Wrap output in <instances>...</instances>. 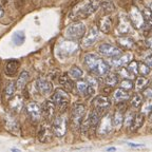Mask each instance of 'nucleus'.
Listing matches in <instances>:
<instances>
[{
    "mask_svg": "<svg viewBox=\"0 0 152 152\" xmlns=\"http://www.w3.org/2000/svg\"><path fill=\"white\" fill-rule=\"evenodd\" d=\"M147 64L150 66V68H152V56H150L147 58Z\"/></svg>",
    "mask_w": 152,
    "mask_h": 152,
    "instance_id": "nucleus-47",
    "label": "nucleus"
},
{
    "mask_svg": "<svg viewBox=\"0 0 152 152\" xmlns=\"http://www.w3.org/2000/svg\"><path fill=\"white\" fill-rule=\"evenodd\" d=\"M18 66H19V61L17 60H11L5 66V69L4 72L7 76H13L16 74L17 70H18Z\"/></svg>",
    "mask_w": 152,
    "mask_h": 152,
    "instance_id": "nucleus-27",
    "label": "nucleus"
},
{
    "mask_svg": "<svg viewBox=\"0 0 152 152\" xmlns=\"http://www.w3.org/2000/svg\"><path fill=\"white\" fill-rule=\"evenodd\" d=\"M26 113L33 121H38L42 116V109L36 102H30L26 106Z\"/></svg>",
    "mask_w": 152,
    "mask_h": 152,
    "instance_id": "nucleus-12",
    "label": "nucleus"
},
{
    "mask_svg": "<svg viewBox=\"0 0 152 152\" xmlns=\"http://www.w3.org/2000/svg\"><path fill=\"white\" fill-rule=\"evenodd\" d=\"M69 76L71 77L72 79H74V80H79V79L83 78V70L80 69V68H78V66H72L71 69H70L69 71Z\"/></svg>",
    "mask_w": 152,
    "mask_h": 152,
    "instance_id": "nucleus-29",
    "label": "nucleus"
},
{
    "mask_svg": "<svg viewBox=\"0 0 152 152\" xmlns=\"http://www.w3.org/2000/svg\"><path fill=\"white\" fill-rule=\"evenodd\" d=\"M102 9H104V12H112V11L114 10V7L111 2H104L102 4Z\"/></svg>",
    "mask_w": 152,
    "mask_h": 152,
    "instance_id": "nucleus-43",
    "label": "nucleus"
},
{
    "mask_svg": "<svg viewBox=\"0 0 152 152\" xmlns=\"http://www.w3.org/2000/svg\"><path fill=\"white\" fill-rule=\"evenodd\" d=\"M144 18H145V24L147 26H150L152 28V13L149 10H145L144 11Z\"/></svg>",
    "mask_w": 152,
    "mask_h": 152,
    "instance_id": "nucleus-39",
    "label": "nucleus"
},
{
    "mask_svg": "<svg viewBox=\"0 0 152 152\" xmlns=\"http://www.w3.org/2000/svg\"><path fill=\"white\" fill-rule=\"evenodd\" d=\"M93 107L95 110H97L102 113V111H106L107 109H109L110 106H111V102L107 96H104V95H98L93 99Z\"/></svg>",
    "mask_w": 152,
    "mask_h": 152,
    "instance_id": "nucleus-11",
    "label": "nucleus"
},
{
    "mask_svg": "<svg viewBox=\"0 0 152 152\" xmlns=\"http://www.w3.org/2000/svg\"><path fill=\"white\" fill-rule=\"evenodd\" d=\"M59 83L61 85V87L68 92H72L74 89V83L73 79L69 76V74H64L59 77Z\"/></svg>",
    "mask_w": 152,
    "mask_h": 152,
    "instance_id": "nucleus-24",
    "label": "nucleus"
},
{
    "mask_svg": "<svg viewBox=\"0 0 152 152\" xmlns=\"http://www.w3.org/2000/svg\"><path fill=\"white\" fill-rule=\"evenodd\" d=\"M83 64L89 71L99 77H104L109 73L110 66L108 64V62H106L96 54H93V53L86 54L83 58Z\"/></svg>",
    "mask_w": 152,
    "mask_h": 152,
    "instance_id": "nucleus-1",
    "label": "nucleus"
},
{
    "mask_svg": "<svg viewBox=\"0 0 152 152\" xmlns=\"http://www.w3.org/2000/svg\"><path fill=\"white\" fill-rule=\"evenodd\" d=\"M36 88H37L38 92H40L42 95H49L51 94L53 90V86L50 81H48L45 78H38L36 80Z\"/></svg>",
    "mask_w": 152,
    "mask_h": 152,
    "instance_id": "nucleus-17",
    "label": "nucleus"
},
{
    "mask_svg": "<svg viewBox=\"0 0 152 152\" xmlns=\"http://www.w3.org/2000/svg\"><path fill=\"white\" fill-rule=\"evenodd\" d=\"M129 19L131 23L135 28H142L145 26V18H144V13H142L136 7H132L129 12Z\"/></svg>",
    "mask_w": 152,
    "mask_h": 152,
    "instance_id": "nucleus-7",
    "label": "nucleus"
},
{
    "mask_svg": "<svg viewBox=\"0 0 152 152\" xmlns=\"http://www.w3.org/2000/svg\"><path fill=\"white\" fill-rule=\"evenodd\" d=\"M53 133L57 137H62L66 134V128H68V119L66 116L64 114H60L58 116H56L53 121L52 124Z\"/></svg>",
    "mask_w": 152,
    "mask_h": 152,
    "instance_id": "nucleus-6",
    "label": "nucleus"
},
{
    "mask_svg": "<svg viewBox=\"0 0 152 152\" xmlns=\"http://www.w3.org/2000/svg\"><path fill=\"white\" fill-rule=\"evenodd\" d=\"M108 151H114V150H116V149H115V148H114V147H111V148H108Z\"/></svg>",
    "mask_w": 152,
    "mask_h": 152,
    "instance_id": "nucleus-50",
    "label": "nucleus"
},
{
    "mask_svg": "<svg viewBox=\"0 0 152 152\" xmlns=\"http://www.w3.org/2000/svg\"><path fill=\"white\" fill-rule=\"evenodd\" d=\"M144 121H145V115H144V114L142 113L135 114V116H134V118H133V121L130 126L131 131H132V132L137 131L138 129L144 125Z\"/></svg>",
    "mask_w": 152,
    "mask_h": 152,
    "instance_id": "nucleus-25",
    "label": "nucleus"
},
{
    "mask_svg": "<svg viewBox=\"0 0 152 152\" xmlns=\"http://www.w3.org/2000/svg\"><path fill=\"white\" fill-rule=\"evenodd\" d=\"M142 102H144V95L140 94V93H135L133 95V97L131 98V106L134 109H138L142 104Z\"/></svg>",
    "mask_w": 152,
    "mask_h": 152,
    "instance_id": "nucleus-31",
    "label": "nucleus"
},
{
    "mask_svg": "<svg viewBox=\"0 0 152 152\" xmlns=\"http://www.w3.org/2000/svg\"><path fill=\"white\" fill-rule=\"evenodd\" d=\"M88 88H89V83L87 80H80V79H79V80L77 81V83H76V89H77V91H78L80 94H86Z\"/></svg>",
    "mask_w": 152,
    "mask_h": 152,
    "instance_id": "nucleus-35",
    "label": "nucleus"
},
{
    "mask_svg": "<svg viewBox=\"0 0 152 152\" xmlns=\"http://www.w3.org/2000/svg\"><path fill=\"white\" fill-rule=\"evenodd\" d=\"M134 116H135V114L133 113V112H128V113L126 114L125 119H124V125L126 126V128H130V126H131V124H132Z\"/></svg>",
    "mask_w": 152,
    "mask_h": 152,
    "instance_id": "nucleus-40",
    "label": "nucleus"
},
{
    "mask_svg": "<svg viewBox=\"0 0 152 152\" xmlns=\"http://www.w3.org/2000/svg\"><path fill=\"white\" fill-rule=\"evenodd\" d=\"M17 89V86L15 85V83H13V81H11V83H9L7 85V87H5V95H7V98H11L14 96L15 94V91H16Z\"/></svg>",
    "mask_w": 152,
    "mask_h": 152,
    "instance_id": "nucleus-34",
    "label": "nucleus"
},
{
    "mask_svg": "<svg viewBox=\"0 0 152 152\" xmlns=\"http://www.w3.org/2000/svg\"><path fill=\"white\" fill-rule=\"evenodd\" d=\"M149 9H150V11H151V13H152V3L150 4V7H149Z\"/></svg>",
    "mask_w": 152,
    "mask_h": 152,
    "instance_id": "nucleus-51",
    "label": "nucleus"
},
{
    "mask_svg": "<svg viewBox=\"0 0 152 152\" xmlns=\"http://www.w3.org/2000/svg\"><path fill=\"white\" fill-rule=\"evenodd\" d=\"M104 83L108 87H114L116 86L118 83V77H117L116 74L114 73H108L106 75V79H104Z\"/></svg>",
    "mask_w": 152,
    "mask_h": 152,
    "instance_id": "nucleus-32",
    "label": "nucleus"
},
{
    "mask_svg": "<svg viewBox=\"0 0 152 152\" xmlns=\"http://www.w3.org/2000/svg\"><path fill=\"white\" fill-rule=\"evenodd\" d=\"M51 100L54 102L60 112H64L69 106L70 96L68 94V91H66L64 89H56L54 94L52 95Z\"/></svg>",
    "mask_w": 152,
    "mask_h": 152,
    "instance_id": "nucleus-3",
    "label": "nucleus"
},
{
    "mask_svg": "<svg viewBox=\"0 0 152 152\" xmlns=\"http://www.w3.org/2000/svg\"><path fill=\"white\" fill-rule=\"evenodd\" d=\"M127 69H128L129 73L133 74V75H137L138 74V62L134 61V60H133V61H130Z\"/></svg>",
    "mask_w": 152,
    "mask_h": 152,
    "instance_id": "nucleus-38",
    "label": "nucleus"
},
{
    "mask_svg": "<svg viewBox=\"0 0 152 152\" xmlns=\"http://www.w3.org/2000/svg\"><path fill=\"white\" fill-rule=\"evenodd\" d=\"M149 118H150V121H152V108H151V111H150V113H149Z\"/></svg>",
    "mask_w": 152,
    "mask_h": 152,
    "instance_id": "nucleus-49",
    "label": "nucleus"
},
{
    "mask_svg": "<svg viewBox=\"0 0 152 152\" xmlns=\"http://www.w3.org/2000/svg\"><path fill=\"white\" fill-rule=\"evenodd\" d=\"M88 121H89V125H90V131L95 130L98 127V124H99L100 121V112L94 109L89 114Z\"/></svg>",
    "mask_w": 152,
    "mask_h": 152,
    "instance_id": "nucleus-21",
    "label": "nucleus"
},
{
    "mask_svg": "<svg viewBox=\"0 0 152 152\" xmlns=\"http://www.w3.org/2000/svg\"><path fill=\"white\" fill-rule=\"evenodd\" d=\"M129 146H131V147H135V148H140V147H144V145L142 144H133V142H127Z\"/></svg>",
    "mask_w": 152,
    "mask_h": 152,
    "instance_id": "nucleus-46",
    "label": "nucleus"
},
{
    "mask_svg": "<svg viewBox=\"0 0 152 152\" xmlns=\"http://www.w3.org/2000/svg\"><path fill=\"white\" fill-rule=\"evenodd\" d=\"M55 109H56V106L52 100H47V102L43 104L42 107V114L45 118L48 121H50L51 119L54 117L55 115Z\"/></svg>",
    "mask_w": 152,
    "mask_h": 152,
    "instance_id": "nucleus-19",
    "label": "nucleus"
},
{
    "mask_svg": "<svg viewBox=\"0 0 152 152\" xmlns=\"http://www.w3.org/2000/svg\"><path fill=\"white\" fill-rule=\"evenodd\" d=\"M98 51L100 54L107 57H116L121 54V51L115 45H112L110 43H102L98 47Z\"/></svg>",
    "mask_w": 152,
    "mask_h": 152,
    "instance_id": "nucleus-10",
    "label": "nucleus"
},
{
    "mask_svg": "<svg viewBox=\"0 0 152 152\" xmlns=\"http://www.w3.org/2000/svg\"><path fill=\"white\" fill-rule=\"evenodd\" d=\"M4 126L7 130L10 133H12L13 135L18 136L20 134V128H19L18 123L13 116H11L10 114H7L4 116Z\"/></svg>",
    "mask_w": 152,
    "mask_h": 152,
    "instance_id": "nucleus-14",
    "label": "nucleus"
},
{
    "mask_svg": "<svg viewBox=\"0 0 152 152\" xmlns=\"http://www.w3.org/2000/svg\"><path fill=\"white\" fill-rule=\"evenodd\" d=\"M85 115H86L85 106L81 104H75L73 107V109H72V113H71V127L73 130H77L78 128H80Z\"/></svg>",
    "mask_w": 152,
    "mask_h": 152,
    "instance_id": "nucleus-5",
    "label": "nucleus"
},
{
    "mask_svg": "<svg viewBox=\"0 0 152 152\" xmlns=\"http://www.w3.org/2000/svg\"><path fill=\"white\" fill-rule=\"evenodd\" d=\"M3 15H4V11H3L2 7H1V5H0V18H2V17H3Z\"/></svg>",
    "mask_w": 152,
    "mask_h": 152,
    "instance_id": "nucleus-48",
    "label": "nucleus"
},
{
    "mask_svg": "<svg viewBox=\"0 0 152 152\" xmlns=\"http://www.w3.org/2000/svg\"><path fill=\"white\" fill-rule=\"evenodd\" d=\"M148 85V79L146 78L145 76H140L136 78V81H135V89L136 91H142L147 87Z\"/></svg>",
    "mask_w": 152,
    "mask_h": 152,
    "instance_id": "nucleus-33",
    "label": "nucleus"
},
{
    "mask_svg": "<svg viewBox=\"0 0 152 152\" xmlns=\"http://www.w3.org/2000/svg\"><path fill=\"white\" fill-rule=\"evenodd\" d=\"M146 43H147V45H148V48H149L150 50H152V37H149L146 40Z\"/></svg>",
    "mask_w": 152,
    "mask_h": 152,
    "instance_id": "nucleus-45",
    "label": "nucleus"
},
{
    "mask_svg": "<svg viewBox=\"0 0 152 152\" xmlns=\"http://www.w3.org/2000/svg\"><path fill=\"white\" fill-rule=\"evenodd\" d=\"M13 40H14L15 45H20L24 42V34L22 32H17V33L14 34L13 36Z\"/></svg>",
    "mask_w": 152,
    "mask_h": 152,
    "instance_id": "nucleus-37",
    "label": "nucleus"
},
{
    "mask_svg": "<svg viewBox=\"0 0 152 152\" xmlns=\"http://www.w3.org/2000/svg\"><path fill=\"white\" fill-rule=\"evenodd\" d=\"M117 42L121 45L125 49H130L133 45V39L129 36H121V37L117 38Z\"/></svg>",
    "mask_w": 152,
    "mask_h": 152,
    "instance_id": "nucleus-30",
    "label": "nucleus"
},
{
    "mask_svg": "<svg viewBox=\"0 0 152 152\" xmlns=\"http://www.w3.org/2000/svg\"><path fill=\"white\" fill-rule=\"evenodd\" d=\"M121 88L125 89V90H131L133 88V83L129 79H125L121 83Z\"/></svg>",
    "mask_w": 152,
    "mask_h": 152,
    "instance_id": "nucleus-41",
    "label": "nucleus"
},
{
    "mask_svg": "<svg viewBox=\"0 0 152 152\" xmlns=\"http://www.w3.org/2000/svg\"><path fill=\"white\" fill-rule=\"evenodd\" d=\"M130 98V95L127 92V90L123 88L116 89L113 92V99L115 100V102L119 104V102H125L126 100H128Z\"/></svg>",
    "mask_w": 152,
    "mask_h": 152,
    "instance_id": "nucleus-22",
    "label": "nucleus"
},
{
    "mask_svg": "<svg viewBox=\"0 0 152 152\" xmlns=\"http://www.w3.org/2000/svg\"><path fill=\"white\" fill-rule=\"evenodd\" d=\"M96 10V4L91 0H81L72 9L70 13V18L72 20H79V19L87 18Z\"/></svg>",
    "mask_w": 152,
    "mask_h": 152,
    "instance_id": "nucleus-2",
    "label": "nucleus"
},
{
    "mask_svg": "<svg viewBox=\"0 0 152 152\" xmlns=\"http://www.w3.org/2000/svg\"><path fill=\"white\" fill-rule=\"evenodd\" d=\"M124 102H119L117 110L114 113L113 117H112V121H113V127L119 129L124 125V119H125V111H124Z\"/></svg>",
    "mask_w": 152,
    "mask_h": 152,
    "instance_id": "nucleus-15",
    "label": "nucleus"
},
{
    "mask_svg": "<svg viewBox=\"0 0 152 152\" xmlns=\"http://www.w3.org/2000/svg\"><path fill=\"white\" fill-rule=\"evenodd\" d=\"M130 20L127 16L121 15L118 18V26H117V32L119 35H125L130 31Z\"/></svg>",
    "mask_w": 152,
    "mask_h": 152,
    "instance_id": "nucleus-20",
    "label": "nucleus"
},
{
    "mask_svg": "<svg viewBox=\"0 0 152 152\" xmlns=\"http://www.w3.org/2000/svg\"><path fill=\"white\" fill-rule=\"evenodd\" d=\"M150 73V66L145 62H138V74L147 76Z\"/></svg>",
    "mask_w": 152,
    "mask_h": 152,
    "instance_id": "nucleus-36",
    "label": "nucleus"
},
{
    "mask_svg": "<svg viewBox=\"0 0 152 152\" xmlns=\"http://www.w3.org/2000/svg\"><path fill=\"white\" fill-rule=\"evenodd\" d=\"M78 49L77 43L74 41H64L59 45V53L62 56H69L75 53Z\"/></svg>",
    "mask_w": 152,
    "mask_h": 152,
    "instance_id": "nucleus-16",
    "label": "nucleus"
},
{
    "mask_svg": "<svg viewBox=\"0 0 152 152\" xmlns=\"http://www.w3.org/2000/svg\"><path fill=\"white\" fill-rule=\"evenodd\" d=\"M132 58H133V56H132V54H131V53L121 54L119 56L113 57V59H111V64H112V66H113L121 68V66H124L125 64H129Z\"/></svg>",
    "mask_w": 152,
    "mask_h": 152,
    "instance_id": "nucleus-18",
    "label": "nucleus"
},
{
    "mask_svg": "<svg viewBox=\"0 0 152 152\" xmlns=\"http://www.w3.org/2000/svg\"><path fill=\"white\" fill-rule=\"evenodd\" d=\"M10 107L13 111L15 112H20V110L23 107V99L20 95H17L15 97H13L10 100Z\"/></svg>",
    "mask_w": 152,
    "mask_h": 152,
    "instance_id": "nucleus-26",
    "label": "nucleus"
},
{
    "mask_svg": "<svg viewBox=\"0 0 152 152\" xmlns=\"http://www.w3.org/2000/svg\"><path fill=\"white\" fill-rule=\"evenodd\" d=\"M53 128L51 126L49 121H43L39 127L38 130V140L40 142H48L52 140L53 136Z\"/></svg>",
    "mask_w": 152,
    "mask_h": 152,
    "instance_id": "nucleus-8",
    "label": "nucleus"
},
{
    "mask_svg": "<svg viewBox=\"0 0 152 152\" xmlns=\"http://www.w3.org/2000/svg\"><path fill=\"white\" fill-rule=\"evenodd\" d=\"M112 128H113V121H112V117L109 114H106L102 118H100L99 125H98V134L102 136L108 135L111 132Z\"/></svg>",
    "mask_w": 152,
    "mask_h": 152,
    "instance_id": "nucleus-9",
    "label": "nucleus"
},
{
    "mask_svg": "<svg viewBox=\"0 0 152 152\" xmlns=\"http://www.w3.org/2000/svg\"><path fill=\"white\" fill-rule=\"evenodd\" d=\"M112 28V19L110 16H104L99 19L98 22V28L102 33H109Z\"/></svg>",
    "mask_w": 152,
    "mask_h": 152,
    "instance_id": "nucleus-23",
    "label": "nucleus"
},
{
    "mask_svg": "<svg viewBox=\"0 0 152 152\" xmlns=\"http://www.w3.org/2000/svg\"><path fill=\"white\" fill-rule=\"evenodd\" d=\"M150 132H151V133H152V129H151V130H150Z\"/></svg>",
    "mask_w": 152,
    "mask_h": 152,
    "instance_id": "nucleus-52",
    "label": "nucleus"
},
{
    "mask_svg": "<svg viewBox=\"0 0 152 152\" xmlns=\"http://www.w3.org/2000/svg\"><path fill=\"white\" fill-rule=\"evenodd\" d=\"M87 81H88L89 86H92V87H96V85H97V81H96V79L93 77V76H89L88 78H87Z\"/></svg>",
    "mask_w": 152,
    "mask_h": 152,
    "instance_id": "nucleus-44",
    "label": "nucleus"
},
{
    "mask_svg": "<svg viewBox=\"0 0 152 152\" xmlns=\"http://www.w3.org/2000/svg\"><path fill=\"white\" fill-rule=\"evenodd\" d=\"M142 95L145 96L146 98H152V86H149V87H146L142 91Z\"/></svg>",
    "mask_w": 152,
    "mask_h": 152,
    "instance_id": "nucleus-42",
    "label": "nucleus"
},
{
    "mask_svg": "<svg viewBox=\"0 0 152 152\" xmlns=\"http://www.w3.org/2000/svg\"><path fill=\"white\" fill-rule=\"evenodd\" d=\"M99 36V30L96 26H93L90 28V31L88 32V34H86L85 37L83 39V47L88 48L91 47L92 45H94L96 42V40L98 39Z\"/></svg>",
    "mask_w": 152,
    "mask_h": 152,
    "instance_id": "nucleus-13",
    "label": "nucleus"
},
{
    "mask_svg": "<svg viewBox=\"0 0 152 152\" xmlns=\"http://www.w3.org/2000/svg\"><path fill=\"white\" fill-rule=\"evenodd\" d=\"M28 78H30V74H28V72H26V71L21 72L18 77V80H17V83H16L17 89L22 90V89L26 88V83H28Z\"/></svg>",
    "mask_w": 152,
    "mask_h": 152,
    "instance_id": "nucleus-28",
    "label": "nucleus"
},
{
    "mask_svg": "<svg viewBox=\"0 0 152 152\" xmlns=\"http://www.w3.org/2000/svg\"><path fill=\"white\" fill-rule=\"evenodd\" d=\"M85 34H86V26L83 22H79V21H76L74 23L70 24L66 28V32H64V36L68 39H71V40L80 39V38H83L85 36Z\"/></svg>",
    "mask_w": 152,
    "mask_h": 152,
    "instance_id": "nucleus-4",
    "label": "nucleus"
}]
</instances>
